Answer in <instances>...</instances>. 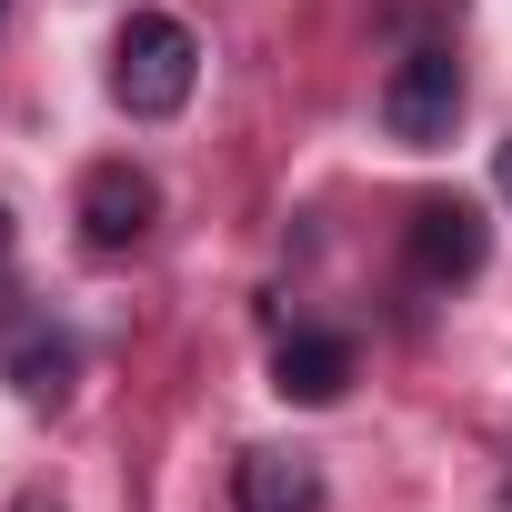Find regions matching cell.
Wrapping results in <instances>:
<instances>
[{
    "label": "cell",
    "mask_w": 512,
    "mask_h": 512,
    "mask_svg": "<svg viewBox=\"0 0 512 512\" xmlns=\"http://www.w3.org/2000/svg\"><path fill=\"white\" fill-rule=\"evenodd\" d=\"M0 21H11V0H0Z\"/></svg>",
    "instance_id": "8fae6325"
},
{
    "label": "cell",
    "mask_w": 512,
    "mask_h": 512,
    "mask_svg": "<svg viewBox=\"0 0 512 512\" xmlns=\"http://www.w3.org/2000/svg\"><path fill=\"white\" fill-rule=\"evenodd\" d=\"M482 251H492V231H482V211H472L462 191H442V201L412 211V272H422V282H472Z\"/></svg>",
    "instance_id": "277c9868"
},
{
    "label": "cell",
    "mask_w": 512,
    "mask_h": 512,
    "mask_svg": "<svg viewBox=\"0 0 512 512\" xmlns=\"http://www.w3.org/2000/svg\"><path fill=\"white\" fill-rule=\"evenodd\" d=\"M151 211H161V191H151L141 161H91L81 171V231H91V251H131L151 231Z\"/></svg>",
    "instance_id": "3957f363"
},
{
    "label": "cell",
    "mask_w": 512,
    "mask_h": 512,
    "mask_svg": "<svg viewBox=\"0 0 512 512\" xmlns=\"http://www.w3.org/2000/svg\"><path fill=\"white\" fill-rule=\"evenodd\" d=\"M462 121V61L452 51H402L392 81H382V131L402 151H442Z\"/></svg>",
    "instance_id": "7a4b0ae2"
},
{
    "label": "cell",
    "mask_w": 512,
    "mask_h": 512,
    "mask_svg": "<svg viewBox=\"0 0 512 512\" xmlns=\"http://www.w3.org/2000/svg\"><path fill=\"white\" fill-rule=\"evenodd\" d=\"M11 512H61V502H51V492H21V502H11Z\"/></svg>",
    "instance_id": "ba28073f"
},
{
    "label": "cell",
    "mask_w": 512,
    "mask_h": 512,
    "mask_svg": "<svg viewBox=\"0 0 512 512\" xmlns=\"http://www.w3.org/2000/svg\"><path fill=\"white\" fill-rule=\"evenodd\" d=\"M191 81H201V41H191V21H171V11H131L121 41H111V101H121L131 121H171V111L191 101Z\"/></svg>",
    "instance_id": "6da1fadb"
},
{
    "label": "cell",
    "mask_w": 512,
    "mask_h": 512,
    "mask_svg": "<svg viewBox=\"0 0 512 512\" xmlns=\"http://www.w3.org/2000/svg\"><path fill=\"white\" fill-rule=\"evenodd\" d=\"M272 392H282V402H312V412L342 402V392H352V342H342V332H292V342L272 352Z\"/></svg>",
    "instance_id": "8992f818"
},
{
    "label": "cell",
    "mask_w": 512,
    "mask_h": 512,
    "mask_svg": "<svg viewBox=\"0 0 512 512\" xmlns=\"http://www.w3.org/2000/svg\"><path fill=\"white\" fill-rule=\"evenodd\" d=\"M11 241H21V231H11V201H0V262H11Z\"/></svg>",
    "instance_id": "30bf717a"
},
{
    "label": "cell",
    "mask_w": 512,
    "mask_h": 512,
    "mask_svg": "<svg viewBox=\"0 0 512 512\" xmlns=\"http://www.w3.org/2000/svg\"><path fill=\"white\" fill-rule=\"evenodd\" d=\"M231 502L241 512H322V462L312 452H241V472H231Z\"/></svg>",
    "instance_id": "5b68a950"
},
{
    "label": "cell",
    "mask_w": 512,
    "mask_h": 512,
    "mask_svg": "<svg viewBox=\"0 0 512 512\" xmlns=\"http://www.w3.org/2000/svg\"><path fill=\"white\" fill-rule=\"evenodd\" d=\"M11 382H21V402H61L71 392V342H31L11 362Z\"/></svg>",
    "instance_id": "52a82bcc"
},
{
    "label": "cell",
    "mask_w": 512,
    "mask_h": 512,
    "mask_svg": "<svg viewBox=\"0 0 512 512\" xmlns=\"http://www.w3.org/2000/svg\"><path fill=\"white\" fill-rule=\"evenodd\" d=\"M492 181H502V201H512V141H502V161H492Z\"/></svg>",
    "instance_id": "9c48e42d"
}]
</instances>
